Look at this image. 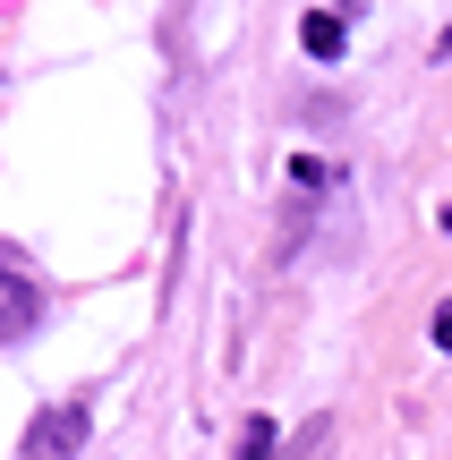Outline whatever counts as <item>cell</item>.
<instances>
[{
  "label": "cell",
  "mask_w": 452,
  "mask_h": 460,
  "mask_svg": "<svg viewBox=\"0 0 452 460\" xmlns=\"http://www.w3.org/2000/svg\"><path fill=\"white\" fill-rule=\"evenodd\" d=\"M34 324H43V290H34V281L0 256V341H26Z\"/></svg>",
  "instance_id": "6da1fadb"
},
{
  "label": "cell",
  "mask_w": 452,
  "mask_h": 460,
  "mask_svg": "<svg viewBox=\"0 0 452 460\" xmlns=\"http://www.w3.org/2000/svg\"><path fill=\"white\" fill-rule=\"evenodd\" d=\"M77 444H85V401H68V410H43V418H34L26 460H68Z\"/></svg>",
  "instance_id": "7a4b0ae2"
},
{
  "label": "cell",
  "mask_w": 452,
  "mask_h": 460,
  "mask_svg": "<svg viewBox=\"0 0 452 460\" xmlns=\"http://www.w3.org/2000/svg\"><path fill=\"white\" fill-rule=\"evenodd\" d=\"M299 43L316 51V60H341V43H350V26H341V9H316V17L299 26Z\"/></svg>",
  "instance_id": "3957f363"
},
{
  "label": "cell",
  "mask_w": 452,
  "mask_h": 460,
  "mask_svg": "<svg viewBox=\"0 0 452 460\" xmlns=\"http://www.w3.org/2000/svg\"><path fill=\"white\" fill-rule=\"evenodd\" d=\"M239 460H282V427L273 418H248L239 427Z\"/></svg>",
  "instance_id": "277c9868"
},
{
  "label": "cell",
  "mask_w": 452,
  "mask_h": 460,
  "mask_svg": "<svg viewBox=\"0 0 452 460\" xmlns=\"http://www.w3.org/2000/svg\"><path fill=\"white\" fill-rule=\"evenodd\" d=\"M444 230H452V205H444Z\"/></svg>",
  "instance_id": "5b68a950"
},
{
  "label": "cell",
  "mask_w": 452,
  "mask_h": 460,
  "mask_svg": "<svg viewBox=\"0 0 452 460\" xmlns=\"http://www.w3.org/2000/svg\"><path fill=\"white\" fill-rule=\"evenodd\" d=\"M341 9H359V0H341Z\"/></svg>",
  "instance_id": "8992f818"
}]
</instances>
